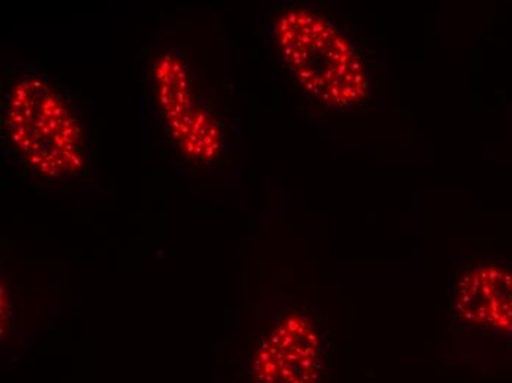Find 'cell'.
Returning a JSON list of instances; mask_svg holds the SVG:
<instances>
[{"label": "cell", "instance_id": "1", "mask_svg": "<svg viewBox=\"0 0 512 383\" xmlns=\"http://www.w3.org/2000/svg\"><path fill=\"white\" fill-rule=\"evenodd\" d=\"M2 157L39 193H84L99 182V132L92 102L43 65L0 73Z\"/></svg>", "mask_w": 512, "mask_h": 383}, {"label": "cell", "instance_id": "2", "mask_svg": "<svg viewBox=\"0 0 512 383\" xmlns=\"http://www.w3.org/2000/svg\"><path fill=\"white\" fill-rule=\"evenodd\" d=\"M265 34L302 98L315 110L345 115L371 101L374 74L361 45L312 2L273 6Z\"/></svg>", "mask_w": 512, "mask_h": 383}, {"label": "cell", "instance_id": "3", "mask_svg": "<svg viewBox=\"0 0 512 383\" xmlns=\"http://www.w3.org/2000/svg\"><path fill=\"white\" fill-rule=\"evenodd\" d=\"M327 345L323 317L314 305L271 298L261 314L249 383H324Z\"/></svg>", "mask_w": 512, "mask_h": 383}, {"label": "cell", "instance_id": "4", "mask_svg": "<svg viewBox=\"0 0 512 383\" xmlns=\"http://www.w3.org/2000/svg\"><path fill=\"white\" fill-rule=\"evenodd\" d=\"M449 311L458 328L512 341V264L493 257L465 261L455 273Z\"/></svg>", "mask_w": 512, "mask_h": 383}, {"label": "cell", "instance_id": "5", "mask_svg": "<svg viewBox=\"0 0 512 383\" xmlns=\"http://www.w3.org/2000/svg\"><path fill=\"white\" fill-rule=\"evenodd\" d=\"M139 83L143 123L164 133L184 120L202 95L196 92L186 52L165 31L158 33L143 54Z\"/></svg>", "mask_w": 512, "mask_h": 383}, {"label": "cell", "instance_id": "6", "mask_svg": "<svg viewBox=\"0 0 512 383\" xmlns=\"http://www.w3.org/2000/svg\"><path fill=\"white\" fill-rule=\"evenodd\" d=\"M164 137L183 173L214 174L229 158L226 121L205 93L190 114L167 130Z\"/></svg>", "mask_w": 512, "mask_h": 383}]
</instances>
